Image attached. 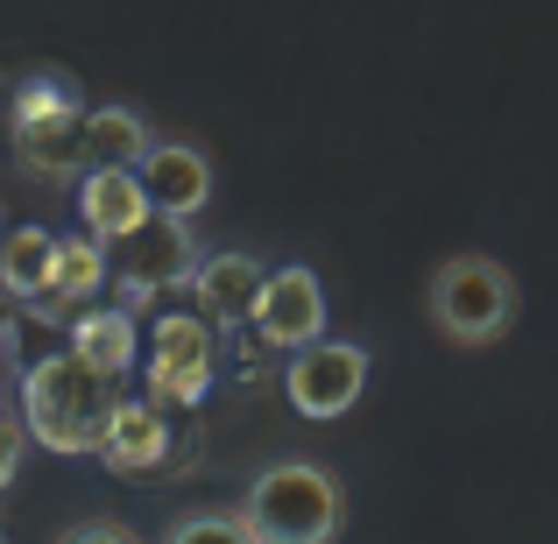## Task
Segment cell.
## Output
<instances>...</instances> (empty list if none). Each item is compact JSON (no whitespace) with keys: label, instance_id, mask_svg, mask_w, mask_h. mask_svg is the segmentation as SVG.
Masks as SVG:
<instances>
[{"label":"cell","instance_id":"1","mask_svg":"<svg viewBox=\"0 0 558 544\" xmlns=\"http://www.w3.org/2000/svg\"><path fill=\"white\" fill-rule=\"evenodd\" d=\"M121 382L85 367L78 354H43L22 375V432L50 452H99Z\"/></svg>","mask_w":558,"mask_h":544},{"label":"cell","instance_id":"2","mask_svg":"<svg viewBox=\"0 0 558 544\" xmlns=\"http://www.w3.org/2000/svg\"><path fill=\"white\" fill-rule=\"evenodd\" d=\"M340 523H347V488L318 460H283L269 474H255V488L241 503L247 544H332Z\"/></svg>","mask_w":558,"mask_h":544},{"label":"cell","instance_id":"3","mask_svg":"<svg viewBox=\"0 0 558 544\" xmlns=\"http://www.w3.org/2000/svg\"><path fill=\"white\" fill-rule=\"evenodd\" d=\"M432 318L446 340L460 347H488L517 326V276L495 255H452L432 276Z\"/></svg>","mask_w":558,"mask_h":544},{"label":"cell","instance_id":"4","mask_svg":"<svg viewBox=\"0 0 558 544\" xmlns=\"http://www.w3.org/2000/svg\"><path fill=\"white\" fill-rule=\"evenodd\" d=\"M361 389H368V347L354 340H312L298 347L283 367V396L298 418H347V410L361 403Z\"/></svg>","mask_w":558,"mask_h":544},{"label":"cell","instance_id":"5","mask_svg":"<svg viewBox=\"0 0 558 544\" xmlns=\"http://www.w3.org/2000/svg\"><path fill=\"white\" fill-rule=\"evenodd\" d=\"M149 403L156 410H184L213 389V326L198 312H170L149 333Z\"/></svg>","mask_w":558,"mask_h":544},{"label":"cell","instance_id":"6","mask_svg":"<svg viewBox=\"0 0 558 544\" xmlns=\"http://www.w3.org/2000/svg\"><path fill=\"white\" fill-rule=\"evenodd\" d=\"M247 326H255L269 347H283V354L326 340V283H318L312 269L262 276V298H255V312H247Z\"/></svg>","mask_w":558,"mask_h":544},{"label":"cell","instance_id":"7","mask_svg":"<svg viewBox=\"0 0 558 544\" xmlns=\"http://www.w3.org/2000/svg\"><path fill=\"white\" fill-rule=\"evenodd\" d=\"M135 184H142V198H149L156 219H191L213 198V164H205V149H191V142H149V149L135 156Z\"/></svg>","mask_w":558,"mask_h":544},{"label":"cell","instance_id":"8","mask_svg":"<svg viewBox=\"0 0 558 544\" xmlns=\"http://www.w3.org/2000/svg\"><path fill=\"white\" fill-rule=\"evenodd\" d=\"M128 255H121V283L135 290V298H149V290H170V283H191V269H198V247H191V227L184 219H156L142 233H128Z\"/></svg>","mask_w":558,"mask_h":544},{"label":"cell","instance_id":"9","mask_svg":"<svg viewBox=\"0 0 558 544\" xmlns=\"http://www.w3.org/2000/svg\"><path fill=\"white\" fill-rule=\"evenodd\" d=\"M99 460H107L113 474H128V481L156 474V467L170 460V418L149 403V396H121L113 418H107V438H99Z\"/></svg>","mask_w":558,"mask_h":544},{"label":"cell","instance_id":"10","mask_svg":"<svg viewBox=\"0 0 558 544\" xmlns=\"http://www.w3.org/2000/svg\"><path fill=\"white\" fill-rule=\"evenodd\" d=\"M14 149L36 178H78L85 170V107H50V113H28L14 121Z\"/></svg>","mask_w":558,"mask_h":544},{"label":"cell","instance_id":"11","mask_svg":"<svg viewBox=\"0 0 558 544\" xmlns=\"http://www.w3.org/2000/svg\"><path fill=\"white\" fill-rule=\"evenodd\" d=\"M78 219L93 241H128L149 227V198H142L135 170H85L78 178Z\"/></svg>","mask_w":558,"mask_h":544},{"label":"cell","instance_id":"12","mask_svg":"<svg viewBox=\"0 0 558 544\" xmlns=\"http://www.w3.org/2000/svg\"><path fill=\"white\" fill-rule=\"evenodd\" d=\"M262 276L269 269H262L255 255H205L198 269H191V290H198V304L213 312V326H241L262 298Z\"/></svg>","mask_w":558,"mask_h":544},{"label":"cell","instance_id":"13","mask_svg":"<svg viewBox=\"0 0 558 544\" xmlns=\"http://www.w3.org/2000/svg\"><path fill=\"white\" fill-rule=\"evenodd\" d=\"M71 354H78L85 367H99V375L121 382L128 367H135V354H142V333H135V318H128V312L99 304V312H78V318H71Z\"/></svg>","mask_w":558,"mask_h":544},{"label":"cell","instance_id":"14","mask_svg":"<svg viewBox=\"0 0 558 544\" xmlns=\"http://www.w3.org/2000/svg\"><path fill=\"white\" fill-rule=\"evenodd\" d=\"M50 276H57V233H43V227L0 233V290H8V298L43 304L50 298Z\"/></svg>","mask_w":558,"mask_h":544},{"label":"cell","instance_id":"15","mask_svg":"<svg viewBox=\"0 0 558 544\" xmlns=\"http://www.w3.org/2000/svg\"><path fill=\"white\" fill-rule=\"evenodd\" d=\"M149 128L135 107H85V170H135Z\"/></svg>","mask_w":558,"mask_h":544},{"label":"cell","instance_id":"16","mask_svg":"<svg viewBox=\"0 0 558 544\" xmlns=\"http://www.w3.org/2000/svg\"><path fill=\"white\" fill-rule=\"evenodd\" d=\"M99 283H107V255H99V241H93V233H71V241H57V276H50V298H43V312L85 304Z\"/></svg>","mask_w":558,"mask_h":544},{"label":"cell","instance_id":"17","mask_svg":"<svg viewBox=\"0 0 558 544\" xmlns=\"http://www.w3.org/2000/svg\"><path fill=\"white\" fill-rule=\"evenodd\" d=\"M163 544H247V531L241 517H184Z\"/></svg>","mask_w":558,"mask_h":544},{"label":"cell","instance_id":"18","mask_svg":"<svg viewBox=\"0 0 558 544\" xmlns=\"http://www.w3.org/2000/svg\"><path fill=\"white\" fill-rule=\"evenodd\" d=\"M22 446H28L22 418H8V410H0V488H8V481H14V467H22Z\"/></svg>","mask_w":558,"mask_h":544},{"label":"cell","instance_id":"19","mask_svg":"<svg viewBox=\"0 0 558 544\" xmlns=\"http://www.w3.org/2000/svg\"><path fill=\"white\" fill-rule=\"evenodd\" d=\"M64 544H135V537H128L121 523H78V531H71Z\"/></svg>","mask_w":558,"mask_h":544}]
</instances>
